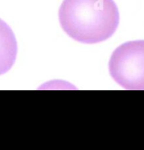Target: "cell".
<instances>
[{"label":"cell","instance_id":"1","mask_svg":"<svg viewBox=\"0 0 144 150\" xmlns=\"http://www.w3.org/2000/svg\"><path fill=\"white\" fill-rule=\"evenodd\" d=\"M119 20L114 0H63L59 9L62 30L85 44L109 39L116 30Z\"/></svg>","mask_w":144,"mask_h":150},{"label":"cell","instance_id":"2","mask_svg":"<svg viewBox=\"0 0 144 150\" xmlns=\"http://www.w3.org/2000/svg\"><path fill=\"white\" fill-rule=\"evenodd\" d=\"M109 70L124 89L144 90V41H128L117 47L111 55Z\"/></svg>","mask_w":144,"mask_h":150},{"label":"cell","instance_id":"3","mask_svg":"<svg viewBox=\"0 0 144 150\" xmlns=\"http://www.w3.org/2000/svg\"><path fill=\"white\" fill-rule=\"evenodd\" d=\"M17 52L18 46L13 30L0 20V75L8 72L13 67Z\"/></svg>","mask_w":144,"mask_h":150}]
</instances>
